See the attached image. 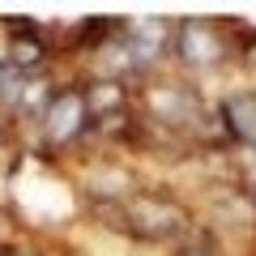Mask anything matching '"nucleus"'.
<instances>
[{
	"label": "nucleus",
	"mask_w": 256,
	"mask_h": 256,
	"mask_svg": "<svg viewBox=\"0 0 256 256\" xmlns=\"http://www.w3.org/2000/svg\"><path fill=\"white\" fill-rule=\"evenodd\" d=\"M82 120H86V102L77 98V94H60V98L52 102V137H60V141H68L82 128Z\"/></svg>",
	"instance_id": "obj_1"
},
{
	"label": "nucleus",
	"mask_w": 256,
	"mask_h": 256,
	"mask_svg": "<svg viewBox=\"0 0 256 256\" xmlns=\"http://www.w3.org/2000/svg\"><path fill=\"white\" fill-rule=\"evenodd\" d=\"M226 116H230V128H239L248 141H256V94H235L226 102Z\"/></svg>",
	"instance_id": "obj_2"
}]
</instances>
